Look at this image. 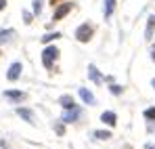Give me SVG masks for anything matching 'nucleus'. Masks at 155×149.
<instances>
[{
    "instance_id": "9",
    "label": "nucleus",
    "mask_w": 155,
    "mask_h": 149,
    "mask_svg": "<svg viewBox=\"0 0 155 149\" xmlns=\"http://www.w3.org/2000/svg\"><path fill=\"white\" fill-rule=\"evenodd\" d=\"M101 120H103L105 124H109V126H115V122H117V116H115L113 111H103V113H101Z\"/></svg>"
},
{
    "instance_id": "8",
    "label": "nucleus",
    "mask_w": 155,
    "mask_h": 149,
    "mask_svg": "<svg viewBox=\"0 0 155 149\" xmlns=\"http://www.w3.org/2000/svg\"><path fill=\"white\" fill-rule=\"evenodd\" d=\"M17 116H19V118H23V120L29 122V124L34 122V111H31V109H27V107H17Z\"/></svg>"
},
{
    "instance_id": "23",
    "label": "nucleus",
    "mask_w": 155,
    "mask_h": 149,
    "mask_svg": "<svg viewBox=\"0 0 155 149\" xmlns=\"http://www.w3.org/2000/svg\"><path fill=\"white\" fill-rule=\"evenodd\" d=\"M151 55H153V59H155V46H153V52H151Z\"/></svg>"
},
{
    "instance_id": "1",
    "label": "nucleus",
    "mask_w": 155,
    "mask_h": 149,
    "mask_svg": "<svg viewBox=\"0 0 155 149\" xmlns=\"http://www.w3.org/2000/svg\"><path fill=\"white\" fill-rule=\"evenodd\" d=\"M57 57H59V49L57 46H46L44 49V52H42V63H44L46 69H51L52 65H54Z\"/></svg>"
},
{
    "instance_id": "7",
    "label": "nucleus",
    "mask_w": 155,
    "mask_h": 149,
    "mask_svg": "<svg viewBox=\"0 0 155 149\" xmlns=\"http://www.w3.org/2000/svg\"><path fill=\"white\" fill-rule=\"evenodd\" d=\"M88 78H90V80H92L94 84H101V82H103V80H105L103 76L99 74V69H97L94 65H88Z\"/></svg>"
},
{
    "instance_id": "22",
    "label": "nucleus",
    "mask_w": 155,
    "mask_h": 149,
    "mask_svg": "<svg viewBox=\"0 0 155 149\" xmlns=\"http://www.w3.org/2000/svg\"><path fill=\"white\" fill-rule=\"evenodd\" d=\"M51 4L54 6V4H59V0H51Z\"/></svg>"
},
{
    "instance_id": "20",
    "label": "nucleus",
    "mask_w": 155,
    "mask_h": 149,
    "mask_svg": "<svg viewBox=\"0 0 155 149\" xmlns=\"http://www.w3.org/2000/svg\"><path fill=\"white\" fill-rule=\"evenodd\" d=\"M54 130H57V132H59V134H63V132H65V128H63V126H61V124L57 126V128H54Z\"/></svg>"
},
{
    "instance_id": "6",
    "label": "nucleus",
    "mask_w": 155,
    "mask_h": 149,
    "mask_svg": "<svg viewBox=\"0 0 155 149\" xmlns=\"http://www.w3.org/2000/svg\"><path fill=\"white\" fill-rule=\"evenodd\" d=\"M78 118H80V109L78 107H71V109H65V113H63V122H76Z\"/></svg>"
},
{
    "instance_id": "13",
    "label": "nucleus",
    "mask_w": 155,
    "mask_h": 149,
    "mask_svg": "<svg viewBox=\"0 0 155 149\" xmlns=\"http://www.w3.org/2000/svg\"><path fill=\"white\" fill-rule=\"evenodd\" d=\"M113 6H115V0H105V17L113 13Z\"/></svg>"
},
{
    "instance_id": "4",
    "label": "nucleus",
    "mask_w": 155,
    "mask_h": 149,
    "mask_svg": "<svg viewBox=\"0 0 155 149\" xmlns=\"http://www.w3.org/2000/svg\"><path fill=\"white\" fill-rule=\"evenodd\" d=\"M4 97L8 101H15V103H21V101H25V93L23 90H4Z\"/></svg>"
},
{
    "instance_id": "11",
    "label": "nucleus",
    "mask_w": 155,
    "mask_h": 149,
    "mask_svg": "<svg viewBox=\"0 0 155 149\" xmlns=\"http://www.w3.org/2000/svg\"><path fill=\"white\" fill-rule=\"evenodd\" d=\"M59 103H61L65 109H71V107H76V103H74V97H69V95H63V97L59 99Z\"/></svg>"
},
{
    "instance_id": "2",
    "label": "nucleus",
    "mask_w": 155,
    "mask_h": 149,
    "mask_svg": "<svg viewBox=\"0 0 155 149\" xmlns=\"http://www.w3.org/2000/svg\"><path fill=\"white\" fill-rule=\"evenodd\" d=\"M92 34H94V27L88 25V23H82L76 29V38L80 40V42H88V40L92 38Z\"/></svg>"
},
{
    "instance_id": "21",
    "label": "nucleus",
    "mask_w": 155,
    "mask_h": 149,
    "mask_svg": "<svg viewBox=\"0 0 155 149\" xmlns=\"http://www.w3.org/2000/svg\"><path fill=\"white\" fill-rule=\"evenodd\" d=\"M4 6H6V0H0V11H2Z\"/></svg>"
},
{
    "instance_id": "19",
    "label": "nucleus",
    "mask_w": 155,
    "mask_h": 149,
    "mask_svg": "<svg viewBox=\"0 0 155 149\" xmlns=\"http://www.w3.org/2000/svg\"><path fill=\"white\" fill-rule=\"evenodd\" d=\"M23 21H25V23H31V13H23Z\"/></svg>"
},
{
    "instance_id": "10",
    "label": "nucleus",
    "mask_w": 155,
    "mask_h": 149,
    "mask_svg": "<svg viewBox=\"0 0 155 149\" xmlns=\"http://www.w3.org/2000/svg\"><path fill=\"white\" fill-rule=\"evenodd\" d=\"M80 97L84 103H88V105H94V95L90 93V90H86V88H80Z\"/></svg>"
},
{
    "instance_id": "17",
    "label": "nucleus",
    "mask_w": 155,
    "mask_h": 149,
    "mask_svg": "<svg viewBox=\"0 0 155 149\" xmlns=\"http://www.w3.org/2000/svg\"><path fill=\"white\" fill-rule=\"evenodd\" d=\"M40 11H42V0H34V13L40 15Z\"/></svg>"
},
{
    "instance_id": "3",
    "label": "nucleus",
    "mask_w": 155,
    "mask_h": 149,
    "mask_svg": "<svg viewBox=\"0 0 155 149\" xmlns=\"http://www.w3.org/2000/svg\"><path fill=\"white\" fill-rule=\"evenodd\" d=\"M69 11H71V2H63V4H59V6L54 8L52 19H54V21H61V19H63V17H65Z\"/></svg>"
},
{
    "instance_id": "15",
    "label": "nucleus",
    "mask_w": 155,
    "mask_h": 149,
    "mask_svg": "<svg viewBox=\"0 0 155 149\" xmlns=\"http://www.w3.org/2000/svg\"><path fill=\"white\" fill-rule=\"evenodd\" d=\"M57 38H61V34H46V36H42V42H51V40H57Z\"/></svg>"
},
{
    "instance_id": "5",
    "label": "nucleus",
    "mask_w": 155,
    "mask_h": 149,
    "mask_svg": "<svg viewBox=\"0 0 155 149\" xmlns=\"http://www.w3.org/2000/svg\"><path fill=\"white\" fill-rule=\"evenodd\" d=\"M21 69H23V67H21V63H13V65L8 67V72H6V78H8L11 82H15V80L21 76Z\"/></svg>"
},
{
    "instance_id": "16",
    "label": "nucleus",
    "mask_w": 155,
    "mask_h": 149,
    "mask_svg": "<svg viewBox=\"0 0 155 149\" xmlns=\"http://www.w3.org/2000/svg\"><path fill=\"white\" fill-rule=\"evenodd\" d=\"M145 118H147V120H155V107L145 109Z\"/></svg>"
},
{
    "instance_id": "14",
    "label": "nucleus",
    "mask_w": 155,
    "mask_h": 149,
    "mask_svg": "<svg viewBox=\"0 0 155 149\" xmlns=\"http://www.w3.org/2000/svg\"><path fill=\"white\" fill-rule=\"evenodd\" d=\"M11 36H15V32H13V29H4V32H0V42L8 40Z\"/></svg>"
},
{
    "instance_id": "24",
    "label": "nucleus",
    "mask_w": 155,
    "mask_h": 149,
    "mask_svg": "<svg viewBox=\"0 0 155 149\" xmlns=\"http://www.w3.org/2000/svg\"><path fill=\"white\" fill-rule=\"evenodd\" d=\"M153 88H155V80H153Z\"/></svg>"
},
{
    "instance_id": "18",
    "label": "nucleus",
    "mask_w": 155,
    "mask_h": 149,
    "mask_svg": "<svg viewBox=\"0 0 155 149\" xmlns=\"http://www.w3.org/2000/svg\"><path fill=\"white\" fill-rule=\"evenodd\" d=\"M111 93H113V95H122V86H117V84H111Z\"/></svg>"
},
{
    "instance_id": "12",
    "label": "nucleus",
    "mask_w": 155,
    "mask_h": 149,
    "mask_svg": "<svg viewBox=\"0 0 155 149\" xmlns=\"http://www.w3.org/2000/svg\"><path fill=\"white\" fill-rule=\"evenodd\" d=\"M94 137L99 141H107V139H111V132L109 130H94Z\"/></svg>"
}]
</instances>
